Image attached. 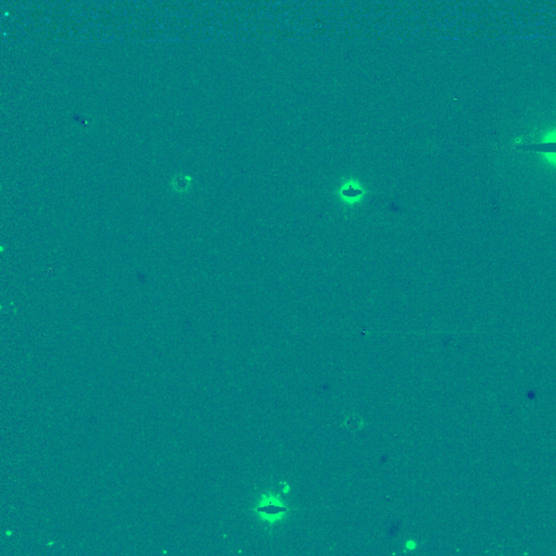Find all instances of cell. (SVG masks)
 I'll return each mask as SVG.
<instances>
[{
    "instance_id": "cell-1",
    "label": "cell",
    "mask_w": 556,
    "mask_h": 556,
    "mask_svg": "<svg viewBox=\"0 0 556 556\" xmlns=\"http://www.w3.org/2000/svg\"><path fill=\"white\" fill-rule=\"evenodd\" d=\"M523 145L531 146V151L544 157L546 164L556 170V127L542 133L538 140L531 142H523Z\"/></svg>"
},
{
    "instance_id": "cell-2",
    "label": "cell",
    "mask_w": 556,
    "mask_h": 556,
    "mask_svg": "<svg viewBox=\"0 0 556 556\" xmlns=\"http://www.w3.org/2000/svg\"><path fill=\"white\" fill-rule=\"evenodd\" d=\"M192 179L190 176L185 174H176L171 179V188L177 194H186L192 187Z\"/></svg>"
}]
</instances>
